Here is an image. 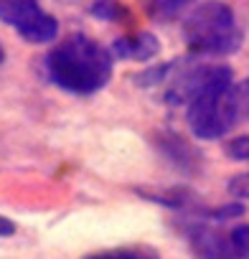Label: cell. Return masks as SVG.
Wrapping results in <instances>:
<instances>
[{"label": "cell", "mask_w": 249, "mask_h": 259, "mask_svg": "<svg viewBox=\"0 0 249 259\" xmlns=\"http://www.w3.org/2000/svg\"><path fill=\"white\" fill-rule=\"evenodd\" d=\"M112 54L94 38L84 33H74L54 46L46 59L44 69L51 84L69 94L89 97L104 89L112 79Z\"/></svg>", "instance_id": "cell-1"}, {"label": "cell", "mask_w": 249, "mask_h": 259, "mask_svg": "<svg viewBox=\"0 0 249 259\" xmlns=\"http://www.w3.org/2000/svg\"><path fill=\"white\" fill-rule=\"evenodd\" d=\"M183 41L196 56H229L244 44V31L224 0L198 3L183 18Z\"/></svg>", "instance_id": "cell-2"}, {"label": "cell", "mask_w": 249, "mask_h": 259, "mask_svg": "<svg viewBox=\"0 0 249 259\" xmlns=\"http://www.w3.org/2000/svg\"><path fill=\"white\" fill-rule=\"evenodd\" d=\"M231 87L206 92L188 104L186 119H188L191 133L198 140H219L239 122V112H236V104H234V97H231Z\"/></svg>", "instance_id": "cell-3"}, {"label": "cell", "mask_w": 249, "mask_h": 259, "mask_svg": "<svg viewBox=\"0 0 249 259\" xmlns=\"http://www.w3.org/2000/svg\"><path fill=\"white\" fill-rule=\"evenodd\" d=\"M176 66H178V61H176ZM231 84H234V74L229 66H224V64H193L186 69H173L163 99L173 107H188L201 94L214 92V89H226Z\"/></svg>", "instance_id": "cell-4"}, {"label": "cell", "mask_w": 249, "mask_h": 259, "mask_svg": "<svg viewBox=\"0 0 249 259\" xmlns=\"http://www.w3.org/2000/svg\"><path fill=\"white\" fill-rule=\"evenodd\" d=\"M0 21L28 44H51L59 36V21L36 0H0Z\"/></svg>", "instance_id": "cell-5"}, {"label": "cell", "mask_w": 249, "mask_h": 259, "mask_svg": "<svg viewBox=\"0 0 249 259\" xmlns=\"http://www.w3.org/2000/svg\"><path fill=\"white\" fill-rule=\"evenodd\" d=\"M183 236L188 241V249L193 259H236L229 234L216 229L206 221H191L183 226Z\"/></svg>", "instance_id": "cell-6"}, {"label": "cell", "mask_w": 249, "mask_h": 259, "mask_svg": "<svg viewBox=\"0 0 249 259\" xmlns=\"http://www.w3.org/2000/svg\"><path fill=\"white\" fill-rule=\"evenodd\" d=\"M153 145L158 148V153L181 173L186 176H196L203 168V155L196 145H191L183 135H178L176 130H158L153 135Z\"/></svg>", "instance_id": "cell-7"}, {"label": "cell", "mask_w": 249, "mask_h": 259, "mask_svg": "<svg viewBox=\"0 0 249 259\" xmlns=\"http://www.w3.org/2000/svg\"><path fill=\"white\" fill-rule=\"evenodd\" d=\"M109 54H112V59H122V61H150L160 54V41L150 31L119 36L112 41Z\"/></svg>", "instance_id": "cell-8"}, {"label": "cell", "mask_w": 249, "mask_h": 259, "mask_svg": "<svg viewBox=\"0 0 249 259\" xmlns=\"http://www.w3.org/2000/svg\"><path fill=\"white\" fill-rule=\"evenodd\" d=\"M138 196H143L145 201H153L163 208H171V211H181V213H196L203 203L198 201V196L191 191V188H135Z\"/></svg>", "instance_id": "cell-9"}, {"label": "cell", "mask_w": 249, "mask_h": 259, "mask_svg": "<svg viewBox=\"0 0 249 259\" xmlns=\"http://www.w3.org/2000/svg\"><path fill=\"white\" fill-rule=\"evenodd\" d=\"M81 259H160V251L148 244H133V246H114V249L92 251Z\"/></svg>", "instance_id": "cell-10"}, {"label": "cell", "mask_w": 249, "mask_h": 259, "mask_svg": "<svg viewBox=\"0 0 249 259\" xmlns=\"http://www.w3.org/2000/svg\"><path fill=\"white\" fill-rule=\"evenodd\" d=\"M89 16L97 21H104V23H128L130 21V11L119 0H94L89 6Z\"/></svg>", "instance_id": "cell-11"}, {"label": "cell", "mask_w": 249, "mask_h": 259, "mask_svg": "<svg viewBox=\"0 0 249 259\" xmlns=\"http://www.w3.org/2000/svg\"><path fill=\"white\" fill-rule=\"evenodd\" d=\"M196 0H145V11L155 21H173Z\"/></svg>", "instance_id": "cell-12"}, {"label": "cell", "mask_w": 249, "mask_h": 259, "mask_svg": "<svg viewBox=\"0 0 249 259\" xmlns=\"http://www.w3.org/2000/svg\"><path fill=\"white\" fill-rule=\"evenodd\" d=\"M176 69V61H168V64H158V66H150V69H143L140 74L133 76V81L143 89H153L158 84H163Z\"/></svg>", "instance_id": "cell-13"}, {"label": "cell", "mask_w": 249, "mask_h": 259, "mask_svg": "<svg viewBox=\"0 0 249 259\" xmlns=\"http://www.w3.org/2000/svg\"><path fill=\"white\" fill-rule=\"evenodd\" d=\"M229 241H231V249H234L236 259H249V224L234 226L229 231Z\"/></svg>", "instance_id": "cell-14"}, {"label": "cell", "mask_w": 249, "mask_h": 259, "mask_svg": "<svg viewBox=\"0 0 249 259\" xmlns=\"http://www.w3.org/2000/svg\"><path fill=\"white\" fill-rule=\"evenodd\" d=\"M224 155L229 160H249V135H236L224 145Z\"/></svg>", "instance_id": "cell-15"}, {"label": "cell", "mask_w": 249, "mask_h": 259, "mask_svg": "<svg viewBox=\"0 0 249 259\" xmlns=\"http://www.w3.org/2000/svg\"><path fill=\"white\" fill-rule=\"evenodd\" d=\"M231 97H234V104H236V112H239V122L249 119V76L231 87Z\"/></svg>", "instance_id": "cell-16"}, {"label": "cell", "mask_w": 249, "mask_h": 259, "mask_svg": "<svg viewBox=\"0 0 249 259\" xmlns=\"http://www.w3.org/2000/svg\"><path fill=\"white\" fill-rule=\"evenodd\" d=\"M226 188H229L231 196H236V198H241V201H249V173L234 176V178L229 181Z\"/></svg>", "instance_id": "cell-17"}, {"label": "cell", "mask_w": 249, "mask_h": 259, "mask_svg": "<svg viewBox=\"0 0 249 259\" xmlns=\"http://www.w3.org/2000/svg\"><path fill=\"white\" fill-rule=\"evenodd\" d=\"M16 231H18L16 221H11V219H6V216H0V239H8V236H13Z\"/></svg>", "instance_id": "cell-18"}, {"label": "cell", "mask_w": 249, "mask_h": 259, "mask_svg": "<svg viewBox=\"0 0 249 259\" xmlns=\"http://www.w3.org/2000/svg\"><path fill=\"white\" fill-rule=\"evenodd\" d=\"M6 61V51H3V46H0V64Z\"/></svg>", "instance_id": "cell-19"}]
</instances>
